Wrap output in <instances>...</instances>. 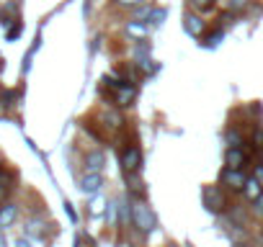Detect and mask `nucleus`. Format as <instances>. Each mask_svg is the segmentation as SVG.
I'll list each match as a JSON object with an SVG mask.
<instances>
[{
  "mask_svg": "<svg viewBox=\"0 0 263 247\" xmlns=\"http://www.w3.org/2000/svg\"><path fill=\"white\" fill-rule=\"evenodd\" d=\"M204 203H206L209 211H222V209L227 206V203H224V193H222V188H217V186L204 188Z\"/></svg>",
  "mask_w": 263,
  "mask_h": 247,
  "instance_id": "4",
  "label": "nucleus"
},
{
  "mask_svg": "<svg viewBox=\"0 0 263 247\" xmlns=\"http://www.w3.org/2000/svg\"><path fill=\"white\" fill-rule=\"evenodd\" d=\"M101 186H103V178H101V173H85L83 175V180H80V191L83 193H98L101 191Z\"/></svg>",
  "mask_w": 263,
  "mask_h": 247,
  "instance_id": "6",
  "label": "nucleus"
},
{
  "mask_svg": "<svg viewBox=\"0 0 263 247\" xmlns=\"http://www.w3.org/2000/svg\"><path fill=\"white\" fill-rule=\"evenodd\" d=\"M260 162H263V147H260Z\"/></svg>",
  "mask_w": 263,
  "mask_h": 247,
  "instance_id": "29",
  "label": "nucleus"
},
{
  "mask_svg": "<svg viewBox=\"0 0 263 247\" xmlns=\"http://www.w3.org/2000/svg\"><path fill=\"white\" fill-rule=\"evenodd\" d=\"M0 244H6V237L3 234H0Z\"/></svg>",
  "mask_w": 263,
  "mask_h": 247,
  "instance_id": "28",
  "label": "nucleus"
},
{
  "mask_svg": "<svg viewBox=\"0 0 263 247\" xmlns=\"http://www.w3.org/2000/svg\"><path fill=\"white\" fill-rule=\"evenodd\" d=\"M132 221H135V227L145 234H150L155 229V214L150 211V206L145 201H135L132 203Z\"/></svg>",
  "mask_w": 263,
  "mask_h": 247,
  "instance_id": "1",
  "label": "nucleus"
},
{
  "mask_svg": "<svg viewBox=\"0 0 263 247\" xmlns=\"http://www.w3.org/2000/svg\"><path fill=\"white\" fill-rule=\"evenodd\" d=\"M8 191H11V186L8 183H0V203L6 201V196H8Z\"/></svg>",
  "mask_w": 263,
  "mask_h": 247,
  "instance_id": "22",
  "label": "nucleus"
},
{
  "mask_svg": "<svg viewBox=\"0 0 263 247\" xmlns=\"http://www.w3.org/2000/svg\"><path fill=\"white\" fill-rule=\"evenodd\" d=\"M137 98V88L132 85V83H119L116 85V93H114V100L116 106H132Z\"/></svg>",
  "mask_w": 263,
  "mask_h": 247,
  "instance_id": "5",
  "label": "nucleus"
},
{
  "mask_svg": "<svg viewBox=\"0 0 263 247\" xmlns=\"http://www.w3.org/2000/svg\"><path fill=\"white\" fill-rule=\"evenodd\" d=\"M217 3V0H191V6L196 8V11H206V8H212Z\"/></svg>",
  "mask_w": 263,
  "mask_h": 247,
  "instance_id": "17",
  "label": "nucleus"
},
{
  "mask_svg": "<svg viewBox=\"0 0 263 247\" xmlns=\"http://www.w3.org/2000/svg\"><path fill=\"white\" fill-rule=\"evenodd\" d=\"M253 175H255V178H258V183L263 186V162H260V165L255 168V173H253Z\"/></svg>",
  "mask_w": 263,
  "mask_h": 247,
  "instance_id": "25",
  "label": "nucleus"
},
{
  "mask_svg": "<svg viewBox=\"0 0 263 247\" xmlns=\"http://www.w3.org/2000/svg\"><path fill=\"white\" fill-rule=\"evenodd\" d=\"M165 16H168V13H165V11H153V13H150V18H147V21H150V24H155V26H158V24H163V21H165Z\"/></svg>",
  "mask_w": 263,
  "mask_h": 247,
  "instance_id": "18",
  "label": "nucleus"
},
{
  "mask_svg": "<svg viewBox=\"0 0 263 247\" xmlns=\"http://www.w3.org/2000/svg\"><path fill=\"white\" fill-rule=\"evenodd\" d=\"M135 8H137V11H135V21H147V18H150V13H153V8H147V6H145V8L135 6Z\"/></svg>",
  "mask_w": 263,
  "mask_h": 247,
  "instance_id": "15",
  "label": "nucleus"
},
{
  "mask_svg": "<svg viewBox=\"0 0 263 247\" xmlns=\"http://www.w3.org/2000/svg\"><path fill=\"white\" fill-rule=\"evenodd\" d=\"M245 178H248V175L242 173V168H224V173H222V186L230 188V191H242Z\"/></svg>",
  "mask_w": 263,
  "mask_h": 247,
  "instance_id": "3",
  "label": "nucleus"
},
{
  "mask_svg": "<svg viewBox=\"0 0 263 247\" xmlns=\"http://www.w3.org/2000/svg\"><path fill=\"white\" fill-rule=\"evenodd\" d=\"M140 162H142V152H140V147H137V145L124 147V152H121V168H124L126 173L140 170Z\"/></svg>",
  "mask_w": 263,
  "mask_h": 247,
  "instance_id": "2",
  "label": "nucleus"
},
{
  "mask_svg": "<svg viewBox=\"0 0 263 247\" xmlns=\"http://www.w3.org/2000/svg\"><path fill=\"white\" fill-rule=\"evenodd\" d=\"M116 3H119L121 8H135V6H140V3H145V0H116Z\"/></svg>",
  "mask_w": 263,
  "mask_h": 247,
  "instance_id": "20",
  "label": "nucleus"
},
{
  "mask_svg": "<svg viewBox=\"0 0 263 247\" xmlns=\"http://www.w3.org/2000/svg\"><path fill=\"white\" fill-rule=\"evenodd\" d=\"M126 34H129L132 39H145L147 26H145V24H140V21H132V24H126Z\"/></svg>",
  "mask_w": 263,
  "mask_h": 247,
  "instance_id": "13",
  "label": "nucleus"
},
{
  "mask_svg": "<svg viewBox=\"0 0 263 247\" xmlns=\"http://www.w3.org/2000/svg\"><path fill=\"white\" fill-rule=\"evenodd\" d=\"M183 26H186V31H189L191 36H201V34H204V29H206V26H204V21H201L196 13H189V16L183 18Z\"/></svg>",
  "mask_w": 263,
  "mask_h": 247,
  "instance_id": "10",
  "label": "nucleus"
},
{
  "mask_svg": "<svg viewBox=\"0 0 263 247\" xmlns=\"http://www.w3.org/2000/svg\"><path fill=\"white\" fill-rule=\"evenodd\" d=\"M227 145L230 147H242V137L237 132H227Z\"/></svg>",
  "mask_w": 263,
  "mask_h": 247,
  "instance_id": "16",
  "label": "nucleus"
},
{
  "mask_svg": "<svg viewBox=\"0 0 263 247\" xmlns=\"http://www.w3.org/2000/svg\"><path fill=\"white\" fill-rule=\"evenodd\" d=\"M108 209V203H106V198L103 196H98V193H93V198H90V203H88V214L90 216H103V211Z\"/></svg>",
  "mask_w": 263,
  "mask_h": 247,
  "instance_id": "12",
  "label": "nucleus"
},
{
  "mask_svg": "<svg viewBox=\"0 0 263 247\" xmlns=\"http://www.w3.org/2000/svg\"><path fill=\"white\" fill-rule=\"evenodd\" d=\"M13 98H16V93H13V90L3 93V103H6V106H13Z\"/></svg>",
  "mask_w": 263,
  "mask_h": 247,
  "instance_id": "23",
  "label": "nucleus"
},
{
  "mask_svg": "<svg viewBox=\"0 0 263 247\" xmlns=\"http://www.w3.org/2000/svg\"><path fill=\"white\" fill-rule=\"evenodd\" d=\"M18 216V206L16 203H3L0 206V229H8Z\"/></svg>",
  "mask_w": 263,
  "mask_h": 247,
  "instance_id": "8",
  "label": "nucleus"
},
{
  "mask_svg": "<svg viewBox=\"0 0 263 247\" xmlns=\"http://www.w3.org/2000/svg\"><path fill=\"white\" fill-rule=\"evenodd\" d=\"M18 34H21V26H16V29H11V31H8V39H16Z\"/></svg>",
  "mask_w": 263,
  "mask_h": 247,
  "instance_id": "27",
  "label": "nucleus"
},
{
  "mask_svg": "<svg viewBox=\"0 0 263 247\" xmlns=\"http://www.w3.org/2000/svg\"><path fill=\"white\" fill-rule=\"evenodd\" d=\"M103 155L98 152V150H93L88 157H85V173H101L103 170Z\"/></svg>",
  "mask_w": 263,
  "mask_h": 247,
  "instance_id": "11",
  "label": "nucleus"
},
{
  "mask_svg": "<svg viewBox=\"0 0 263 247\" xmlns=\"http://www.w3.org/2000/svg\"><path fill=\"white\" fill-rule=\"evenodd\" d=\"M0 183H11V175H8L3 168H0Z\"/></svg>",
  "mask_w": 263,
  "mask_h": 247,
  "instance_id": "26",
  "label": "nucleus"
},
{
  "mask_svg": "<svg viewBox=\"0 0 263 247\" xmlns=\"http://www.w3.org/2000/svg\"><path fill=\"white\" fill-rule=\"evenodd\" d=\"M219 39H222V31H214V34H212V36L206 39V44H217Z\"/></svg>",
  "mask_w": 263,
  "mask_h": 247,
  "instance_id": "24",
  "label": "nucleus"
},
{
  "mask_svg": "<svg viewBox=\"0 0 263 247\" xmlns=\"http://www.w3.org/2000/svg\"><path fill=\"white\" fill-rule=\"evenodd\" d=\"M242 193H245V198L253 203L260 193H263V186L258 183V178L255 175H250V178H245V186H242Z\"/></svg>",
  "mask_w": 263,
  "mask_h": 247,
  "instance_id": "9",
  "label": "nucleus"
},
{
  "mask_svg": "<svg viewBox=\"0 0 263 247\" xmlns=\"http://www.w3.org/2000/svg\"><path fill=\"white\" fill-rule=\"evenodd\" d=\"M101 118L106 121V127H108V129H121V123H124V121H121V113H119V111H106V113H103Z\"/></svg>",
  "mask_w": 263,
  "mask_h": 247,
  "instance_id": "14",
  "label": "nucleus"
},
{
  "mask_svg": "<svg viewBox=\"0 0 263 247\" xmlns=\"http://www.w3.org/2000/svg\"><path fill=\"white\" fill-rule=\"evenodd\" d=\"M245 150L242 147H227V152H224V165L227 168H242L245 165Z\"/></svg>",
  "mask_w": 263,
  "mask_h": 247,
  "instance_id": "7",
  "label": "nucleus"
},
{
  "mask_svg": "<svg viewBox=\"0 0 263 247\" xmlns=\"http://www.w3.org/2000/svg\"><path fill=\"white\" fill-rule=\"evenodd\" d=\"M253 147H255V150L263 147V129H255V134H253Z\"/></svg>",
  "mask_w": 263,
  "mask_h": 247,
  "instance_id": "19",
  "label": "nucleus"
},
{
  "mask_svg": "<svg viewBox=\"0 0 263 247\" xmlns=\"http://www.w3.org/2000/svg\"><path fill=\"white\" fill-rule=\"evenodd\" d=\"M253 211H255V214H263V193L253 201Z\"/></svg>",
  "mask_w": 263,
  "mask_h": 247,
  "instance_id": "21",
  "label": "nucleus"
}]
</instances>
